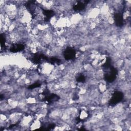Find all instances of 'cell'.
<instances>
[{"label":"cell","mask_w":131,"mask_h":131,"mask_svg":"<svg viewBox=\"0 0 131 131\" xmlns=\"http://www.w3.org/2000/svg\"><path fill=\"white\" fill-rule=\"evenodd\" d=\"M123 98L122 94L120 92H115L112 97L111 99V104H116L119 102H120Z\"/></svg>","instance_id":"6da1fadb"},{"label":"cell","mask_w":131,"mask_h":131,"mask_svg":"<svg viewBox=\"0 0 131 131\" xmlns=\"http://www.w3.org/2000/svg\"><path fill=\"white\" fill-rule=\"evenodd\" d=\"M75 55L76 53L75 50L71 48H68L66 49L64 52V58L67 60H71L73 59L75 57Z\"/></svg>","instance_id":"7a4b0ae2"},{"label":"cell","mask_w":131,"mask_h":131,"mask_svg":"<svg viewBox=\"0 0 131 131\" xmlns=\"http://www.w3.org/2000/svg\"><path fill=\"white\" fill-rule=\"evenodd\" d=\"M114 20L117 26L120 27L123 25V18L120 13H117L115 14Z\"/></svg>","instance_id":"3957f363"},{"label":"cell","mask_w":131,"mask_h":131,"mask_svg":"<svg viewBox=\"0 0 131 131\" xmlns=\"http://www.w3.org/2000/svg\"><path fill=\"white\" fill-rule=\"evenodd\" d=\"M24 49V45L21 43H16L12 45L10 51L12 52H17L20 51Z\"/></svg>","instance_id":"277c9868"},{"label":"cell","mask_w":131,"mask_h":131,"mask_svg":"<svg viewBox=\"0 0 131 131\" xmlns=\"http://www.w3.org/2000/svg\"><path fill=\"white\" fill-rule=\"evenodd\" d=\"M84 8H85V3L82 2H78V3L76 4L73 7V9L75 11H81L84 9Z\"/></svg>","instance_id":"5b68a950"},{"label":"cell","mask_w":131,"mask_h":131,"mask_svg":"<svg viewBox=\"0 0 131 131\" xmlns=\"http://www.w3.org/2000/svg\"><path fill=\"white\" fill-rule=\"evenodd\" d=\"M85 80V78L83 75H80L78 77V78H77V80L79 82H82L83 81Z\"/></svg>","instance_id":"8992f818"}]
</instances>
